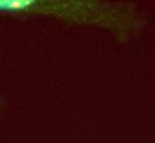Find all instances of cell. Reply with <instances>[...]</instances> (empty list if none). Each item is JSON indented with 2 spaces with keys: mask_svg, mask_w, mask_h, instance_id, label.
<instances>
[{
  "mask_svg": "<svg viewBox=\"0 0 155 143\" xmlns=\"http://www.w3.org/2000/svg\"><path fill=\"white\" fill-rule=\"evenodd\" d=\"M0 16L49 17L63 22L94 26L126 39L136 28L132 7L97 0H0Z\"/></svg>",
  "mask_w": 155,
  "mask_h": 143,
  "instance_id": "1",
  "label": "cell"
},
{
  "mask_svg": "<svg viewBox=\"0 0 155 143\" xmlns=\"http://www.w3.org/2000/svg\"><path fill=\"white\" fill-rule=\"evenodd\" d=\"M5 107H6V99L3 98L2 95H0V117H1V114L3 113Z\"/></svg>",
  "mask_w": 155,
  "mask_h": 143,
  "instance_id": "2",
  "label": "cell"
}]
</instances>
